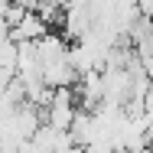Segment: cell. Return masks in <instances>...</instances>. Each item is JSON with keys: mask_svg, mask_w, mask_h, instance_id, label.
<instances>
[{"mask_svg": "<svg viewBox=\"0 0 153 153\" xmlns=\"http://www.w3.org/2000/svg\"><path fill=\"white\" fill-rule=\"evenodd\" d=\"M20 56H23V49H20V42H3L0 46V68H7L10 75H16L20 72Z\"/></svg>", "mask_w": 153, "mask_h": 153, "instance_id": "cell-2", "label": "cell"}, {"mask_svg": "<svg viewBox=\"0 0 153 153\" xmlns=\"http://www.w3.org/2000/svg\"><path fill=\"white\" fill-rule=\"evenodd\" d=\"M13 78H16V75H10L7 68H0V91H3L7 85H13Z\"/></svg>", "mask_w": 153, "mask_h": 153, "instance_id": "cell-3", "label": "cell"}, {"mask_svg": "<svg viewBox=\"0 0 153 153\" xmlns=\"http://www.w3.org/2000/svg\"><path fill=\"white\" fill-rule=\"evenodd\" d=\"M140 13H143V16H147V20L153 23V0H147V3H140Z\"/></svg>", "mask_w": 153, "mask_h": 153, "instance_id": "cell-4", "label": "cell"}, {"mask_svg": "<svg viewBox=\"0 0 153 153\" xmlns=\"http://www.w3.org/2000/svg\"><path fill=\"white\" fill-rule=\"evenodd\" d=\"M3 42H10V26H7V23H0V46H3Z\"/></svg>", "mask_w": 153, "mask_h": 153, "instance_id": "cell-5", "label": "cell"}, {"mask_svg": "<svg viewBox=\"0 0 153 153\" xmlns=\"http://www.w3.org/2000/svg\"><path fill=\"white\" fill-rule=\"evenodd\" d=\"M46 33H52V30L42 23V16H39L36 10H30V13H26V16H23V20L13 26V30H10V39L23 46V42H39Z\"/></svg>", "mask_w": 153, "mask_h": 153, "instance_id": "cell-1", "label": "cell"}]
</instances>
